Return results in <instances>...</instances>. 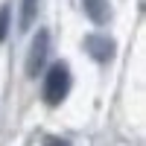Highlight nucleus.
<instances>
[{
    "label": "nucleus",
    "mask_w": 146,
    "mask_h": 146,
    "mask_svg": "<svg viewBox=\"0 0 146 146\" xmlns=\"http://www.w3.org/2000/svg\"><path fill=\"white\" fill-rule=\"evenodd\" d=\"M67 94H70V64L67 62H56L44 76L41 96H44L47 105H62Z\"/></svg>",
    "instance_id": "f257e3e1"
},
{
    "label": "nucleus",
    "mask_w": 146,
    "mask_h": 146,
    "mask_svg": "<svg viewBox=\"0 0 146 146\" xmlns=\"http://www.w3.org/2000/svg\"><path fill=\"white\" fill-rule=\"evenodd\" d=\"M47 53H50V32L38 29V35L29 44V56H27V76L29 79H38V73L47 62Z\"/></svg>",
    "instance_id": "f03ea898"
},
{
    "label": "nucleus",
    "mask_w": 146,
    "mask_h": 146,
    "mask_svg": "<svg viewBox=\"0 0 146 146\" xmlns=\"http://www.w3.org/2000/svg\"><path fill=\"white\" fill-rule=\"evenodd\" d=\"M85 53H88L94 62L108 64L117 56V41L108 38V35H102V32H91V35H85Z\"/></svg>",
    "instance_id": "7ed1b4c3"
},
{
    "label": "nucleus",
    "mask_w": 146,
    "mask_h": 146,
    "mask_svg": "<svg viewBox=\"0 0 146 146\" xmlns=\"http://www.w3.org/2000/svg\"><path fill=\"white\" fill-rule=\"evenodd\" d=\"M82 9H85V15H88L96 27H102V23L111 21V6H108V0H82Z\"/></svg>",
    "instance_id": "20e7f679"
},
{
    "label": "nucleus",
    "mask_w": 146,
    "mask_h": 146,
    "mask_svg": "<svg viewBox=\"0 0 146 146\" xmlns=\"http://www.w3.org/2000/svg\"><path fill=\"white\" fill-rule=\"evenodd\" d=\"M38 18V0H21V18H18V29L29 32V27Z\"/></svg>",
    "instance_id": "39448f33"
},
{
    "label": "nucleus",
    "mask_w": 146,
    "mask_h": 146,
    "mask_svg": "<svg viewBox=\"0 0 146 146\" xmlns=\"http://www.w3.org/2000/svg\"><path fill=\"white\" fill-rule=\"evenodd\" d=\"M9 29H12V3L0 6V41L9 38Z\"/></svg>",
    "instance_id": "423d86ee"
},
{
    "label": "nucleus",
    "mask_w": 146,
    "mask_h": 146,
    "mask_svg": "<svg viewBox=\"0 0 146 146\" xmlns=\"http://www.w3.org/2000/svg\"><path fill=\"white\" fill-rule=\"evenodd\" d=\"M41 146H73V143H70V140H64V137H56V135H47Z\"/></svg>",
    "instance_id": "0eeeda50"
}]
</instances>
